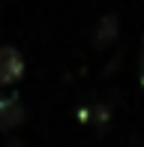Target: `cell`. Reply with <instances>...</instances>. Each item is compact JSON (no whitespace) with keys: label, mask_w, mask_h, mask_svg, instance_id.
I'll return each instance as SVG.
<instances>
[{"label":"cell","mask_w":144,"mask_h":147,"mask_svg":"<svg viewBox=\"0 0 144 147\" xmlns=\"http://www.w3.org/2000/svg\"><path fill=\"white\" fill-rule=\"evenodd\" d=\"M24 75V57L12 45H0V90L12 87L18 78Z\"/></svg>","instance_id":"cell-1"},{"label":"cell","mask_w":144,"mask_h":147,"mask_svg":"<svg viewBox=\"0 0 144 147\" xmlns=\"http://www.w3.org/2000/svg\"><path fill=\"white\" fill-rule=\"evenodd\" d=\"M24 102L15 96V93H9V96H0V132H12L18 129V126L24 123Z\"/></svg>","instance_id":"cell-2"},{"label":"cell","mask_w":144,"mask_h":147,"mask_svg":"<svg viewBox=\"0 0 144 147\" xmlns=\"http://www.w3.org/2000/svg\"><path fill=\"white\" fill-rule=\"evenodd\" d=\"M120 33V21L117 15H102L99 18V27H96V45H111Z\"/></svg>","instance_id":"cell-3"},{"label":"cell","mask_w":144,"mask_h":147,"mask_svg":"<svg viewBox=\"0 0 144 147\" xmlns=\"http://www.w3.org/2000/svg\"><path fill=\"white\" fill-rule=\"evenodd\" d=\"M138 78H141V84H144V54H141V69H138Z\"/></svg>","instance_id":"cell-4"}]
</instances>
